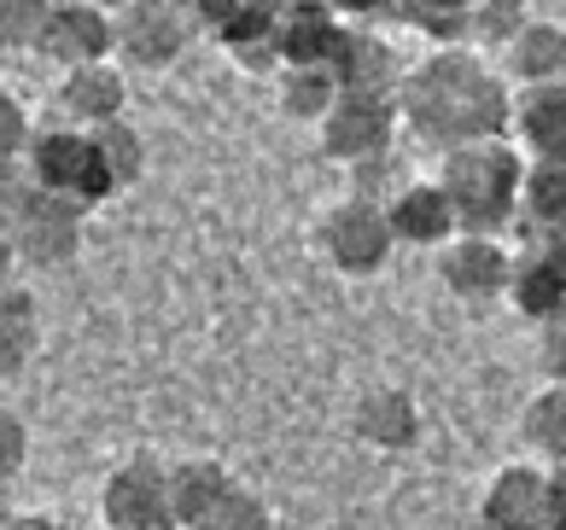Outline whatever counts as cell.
<instances>
[{
	"instance_id": "obj_1",
	"label": "cell",
	"mask_w": 566,
	"mask_h": 530,
	"mask_svg": "<svg viewBox=\"0 0 566 530\" xmlns=\"http://www.w3.org/2000/svg\"><path fill=\"white\" fill-rule=\"evenodd\" d=\"M403 123L438 152L473 140H509L514 129V94L473 47H438L403 76Z\"/></svg>"
},
{
	"instance_id": "obj_16",
	"label": "cell",
	"mask_w": 566,
	"mask_h": 530,
	"mask_svg": "<svg viewBox=\"0 0 566 530\" xmlns=\"http://www.w3.org/2000/svg\"><path fill=\"white\" fill-rule=\"evenodd\" d=\"M514 135L526 140L532 163H566V82H549V88H520V99H514Z\"/></svg>"
},
{
	"instance_id": "obj_21",
	"label": "cell",
	"mask_w": 566,
	"mask_h": 530,
	"mask_svg": "<svg viewBox=\"0 0 566 530\" xmlns=\"http://www.w3.org/2000/svg\"><path fill=\"white\" fill-rule=\"evenodd\" d=\"M566 227V163H532L520 193V233H560Z\"/></svg>"
},
{
	"instance_id": "obj_34",
	"label": "cell",
	"mask_w": 566,
	"mask_h": 530,
	"mask_svg": "<svg viewBox=\"0 0 566 530\" xmlns=\"http://www.w3.org/2000/svg\"><path fill=\"white\" fill-rule=\"evenodd\" d=\"M549 501H555V530H566V460L549 466Z\"/></svg>"
},
{
	"instance_id": "obj_18",
	"label": "cell",
	"mask_w": 566,
	"mask_h": 530,
	"mask_svg": "<svg viewBox=\"0 0 566 530\" xmlns=\"http://www.w3.org/2000/svg\"><path fill=\"white\" fill-rule=\"evenodd\" d=\"M234 490L240 484L228 478L222 460H176L170 466V501H176V524L181 530H199Z\"/></svg>"
},
{
	"instance_id": "obj_9",
	"label": "cell",
	"mask_w": 566,
	"mask_h": 530,
	"mask_svg": "<svg viewBox=\"0 0 566 530\" xmlns=\"http://www.w3.org/2000/svg\"><path fill=\"white\" fill-rule=\"evenodd\" d=\"M438 280H444L450 298L461 304H491L509 298L514 286V251L491 240V233H455V240L438 251Z\"/></svg>"
},
{
	"instance_id": "obj_30",
	"label": "cell",
	"mask_w": 566,
	"mask_h": 530,
	"mask_svg": "<svg viewBox=\"0 0 566 530\" xmlns=\"http://www.w3.org/2000/svg\"><path fill=\"white\" fill-rule=\"evenodd\" d=\"M30 146H35L30 112L18 105V94H7V99H0V152H7V158H30Z\"/></svg>"
},
{
	"instance_id": "obj_17",
	"label": "cell",
	"mask_w": 566,
	"mask_h": 530,
	"mask_svg": "<svg viewBox=\"0 0 566 530\" xmlns=\"http://www.w3.org/2000/svg\"><path fill=\"white\" fill-rule=\"evenodd\" d=\"M345 41V24L322 7H281V65L304 71V65H327Z\"/></svg>"
},
{
	"instance_id": "obj_7",
	"label": "cell",
	"mask_w": 566,
	"mask_h": 530,
	"mask_svg": "<svg viewBox=\"0 0 566 530\" xmlns=\"http://www.w3.org/2000/svg\"><path fill=\"white\" fill-rule=\"evenodd\" d=\"M391 245H397V233H391V216H386V204H374V199H339L327 210V222H322V251H327V263L350 274V280H368V274H380L391 263Z\"/></svg>"
},
{
	"instance_id": "obj_31",
	"label": "cell",
	"mask_w": 566,
	"mask_h": 530,
	"mask_svg": "<svg viewBox=\"0 0 566 530\" xmlns=\"http://www.w3.org/2000/svg\"><path fill=\"white\" fill-rule=\"evenodd\" d=\"M537 362H543V373H549V385H566V315L543 327V338H537Z\"/></svg>"
},
{
	"instance_id": "obj_25",
	"label": "cell",
	"mask_w": 566,
	"mask_h": 530,
	"mask_svg": "<svg viewBox=\"0 0 566 530\" xmlns=\"http://www.w3.org/2000/svg\"><path fill=\"white\" fill-rule=\"evenodd\" d=\"M532 12L526 0H473L468 7V47H502L509 53L520 35H526Z\"/></svg>"
},
{
	"instance_id": "obj_3",
	"label": "cell",
	"mask_w": 566,
	"mask_h": 530,
	"mask_svg": "<svg viewBox=\"0 0 566 530\" xmlns=\"http://www.w3.org/2000/svg\"><path fill=\"white\" fill-rule=\"evenodd\" d=\"M82 222H88V210L48 193V187H35L30 176L7 187V240L24 263L35 268H59L71 263L82 251Z\"/></svg>"
},
{
	"instance_id": "obj_5",
	"label": "cell",
	"mask_w": 566,
	"mask_h": 530,
	"mask_svg": "<svg viewBox=\"0 0 566 530\" xmlns=\"http://www.w3.org/2000/svg\"><path fill=\"white\" fill-rule=\"evenodd\" d=\"M99 519L106 530H181L170 501V466L153 455H129L99 484Z\"/></svg>"
},
{
	"instance_id": "obj_26",
	"label": "cell",
	"mask_w": 566,
	"mask_h": 530,
	"mask_svg": "<svg viewBox=\"0 0 566 530\" xmlns=\"http://www.w3.org/2000/svg\"><path fill=\"white\" fill-rule=\"evenodd\" d=\"M88 135H94V146H99V163H106V176H112L117 193H123V187H135L140 169H146V140H140L135 123L117 117V123H106V129H88Z\"/></svg>"
},
{
	"instance_id": "obj_4",
	"label": "cell",
	"mask_w": 566,
	"mask_h": 530,
	"mask_svg": "<svg viewBox=\"0 0 566 530\" xmlns=\"http://www.w3.org/2000/svg\"><path fill=\"white\" fill-rule=\"evenodd\" d=\"M30 181L35 187H48V193L59 199H71L82 210H94V204H106L117 187L106 176V163H99V146L88 129H71V123H59V129H41L35 146H30Z\"/></svg>"
},
{
	"instance_id": "obj_32",
	"label": "cell",
	"mask_w": 566,
	"mask_h": 530,
	"mask_svg": "<svg viewBox=\"0 0 566 530\" xmlns=\"http://www.w3.org/2000/svg\"><path fill=\"white\" fill-rule=\"evenodd\" d=\"M473 0H386V12H397L403 24H415L421 12H468Z\"/></svg>"
},
{
	"instance_id": "obj_15",
	"label": "cell",
	"mask_w": 566,
	"mask_h": 530,
	"mask_svg": "<svg viewBox=\"0 0 566 530\" xmlns=\"http://www.w3.org/2000/svg\"><path fill=\"white\" fill-rule=\"evenodd\" d=\"M123 105H129V82H123L117 65H82L59 82V117L71 129H106V123L123 117Z\"/></svg>"
},
{
	"instance_id": "obj_14",
	"label": "cell",
	"mask_w": 566,
	"mask_h": 530,
	"mask_svg": "<svg viewBox=\"0 0 566 530\" xmlns=\"http://www.w3.org/2000/svg\"><path fill=\"white\" fill-rule=\"evenodd\" d=\"M350 432L363 437L368 449H380V455H403V449H415V437H421V409H415L409 391L374 385V391L356 396Z\"/></svg>"
},
{
	"instance_id": "obj_29",
	"label": "cell",
	"mask_w": 566,
	"mask_h": 530,
	"mask_svg": "<svg viewBox=\"0 0 566 530\" xmlns=\"http://www.w3.org/2000/svg\"><path fill=\"white\" fill-rule=\"evenodd\" d=\"M199 530H275V519H269V507L251 496V490H234Z\"/></svg>"
},
{
	"instance_id": "obj_8",
	"label": "cell",
	"mask_w": 566,
	"mask_h": 530,
	"mask_svg": "<svg viewBox=\"0 0 566 530\" xmlns=\"http://www.w3.org/2000/svg\"><path fill=\"white\" fill-rule=\"evenodd\" d=\"M193 12L181 0H135L117 12V53L135 71H170L193 41Z\"/></svg>"
},
{
	"instance_id": "obj_23",
	"label": "cell",
	"mask_w": 566,
	"mask_h": 530,
	"mask_svg": "<svg viewBox=\"0 0 566 530\" xmlns=\"http://www.w3.org/2000/svg\"><path fill=\"white\" fill-rule=\"evenodd\" d=\"M35 338H41V309H35V292L30 286H7L0 298V368L18 373L35 356Z\"/></svg>"
},
{
	"instance_id": "obj_11",
	"label": "cell",
	"mask_w": 566,
	"mask_h": 530,
	"mask_svg": "<svg viewBox=\"0 0 566 530\" xmlns=\"http://www.w3.org/2000/svg\"><path fill=\"white\" fill-rule=\"evenodd\" d=\"M41 53L65 71H82V65H112L117 53V18L88 7V0H53V24H48V41Z\"/></svg>"
},
{
	"instance_id": "obj_20",
	"label": "cell",
	"mask_w": 566,
	"mask_h": 530,
	"mask_svg": "<svg viewBox=\"0 0 566 530\" xmlns=\"http://www.w3.org/2000/svg\"><path fill=\"white\" fill-rule=\"evenodd\" d=\"M333 76H339L345 88H368V94H397L403 88V82H397V53L368 30H345L339 53H333Z\"/></svg>"
},
{
	"instance_id": "obj_35",
	"label": "cell",
	"mask_w": 566,
	"mask_h": 530,
	"mask_svg": "<svg viewBox=\"0 0 566 530\" xmlns=\"http://www.w3.org/2000/svg\"><path fill=\"white\" fill-rule=\"evenodd\" d=\"M7 530H71V524H59V519H48V513H12Z\"/></svg>"
},
{
	"instance_id": "obj_28",
	"label": "cell",
	"mask_w": 566,
	"mask_h": 530,
	"mask_svg": "<svg viewBox=\"0 0 566 530\" xmlns=\"http://www.w3.org/2000/svg\"><path fill=\"white\" fill-rule=\"evenodd\" d=\"M350 176H356V199H374V204H380V193H386V204H391V199L409 187V181H403V163H397V152H380V158L356 163Z\"/></svg>"
},
{
	"instance_id": "obj_24",
	"label": "cell",
	"mask_w": 566,
	"mask_h": 530,
	"mask_svg": "<svg viewBox=\"0 0 566 530\" xmlns=\"http://www.w3.org/2000/svg\"><path fill=\"white\" fill-rule=\"evenodd\" d=\"M520 437H526V449L537 460H566V385H543L526 414H520Z\"/></svg>"
},
{
	"instance_id": "obj_36",
	"label": "cell",
	"mask_w": 566,
	"mask_h": 530,
	"mask_svg": "<svg viewBox=\"0 0 566 530\" xmlns=\"http://www.w3.org/2000/svg\"><path fill=\"white\" fill-rule=\"evenodd\" d=\"M88 7H99V12H112V18H117L123 7H135V0H88Z\"/></svg>"
},
{
	"instance_id": "obj_27",
	"label": "cell",
	"mask_w": 566,
	"mask_h": 530,
	"mask_svg": "<svg viewBox=\"0 0 566 530\" xmlns=\"http://www.w3.org/2000/svg\"><path fill=\"white\" fill-rule=\"evenodd\" d=\"M48 24H53V0H0V35H7V47L41 53Z\"/></svg>"
},
{
	"instance_id": "obj_13",
	"label": "cell",
	"mask_w": 566,
	"mask_h": 530,
	"mask_svg": "<svg viewBox=\"0 0 566 530\" xmlns=\"http://www.w3.org/2000/svg\"><path fill=\"white\" fill-rule=\"evenodd\" d=\"M386 216H391L397 245H421V251H444L461 233L455 199L444 193V181H409L403 193L386 204Z\"/></svg>"
},
{
	"instance_id": "obj_10",
	"label": "cell",
	"mask_w": 566,
	"mask_h": 530,
	"mask_svg": "<svg viewBox=\"0 0 566 530\" xmlns=\"http://www.w3.org/2000/svg\"><path fill=\"white\" fill-rule=\"evenodd\" d=\"M479 530H555L549 466H502L479 501Z\"/></svg>"
},
{
	"instance_id": "obj_19",
	"label": "cell",
	"mask_w": 566,
	"mask_h": 530,
	"mask_svg": "<svg viewBox=\"0 0 566 530\" xmlns=\"http://www.w3.org/2000/svg\"><path fill=\"white\" fill-rule=\"evenodd\" d=\"M502 65L520 88H549V82H566V30L549 24V18H532L526 35L502 53Z\"/></svg>"
},
{
	"instance_id": "obj_12",
	"label": "cell",
	"mask_w": 566,
	"mask_h": 530,
	"mask_svg": "<svg viewBox=\"0 0 566 530\" xmlns=\"http://www.w3.org/2000/svg\"><path fill=\"white\" fill-rule=\"evenodd\" d=\"M509 298L537 327H549V321L566 315V251L555 245V233H532V240H526V251L514 257Z\"/></svg>"
},
{
	"instance_id": "obj_33",
	"label": "cell",
	"mask_w": 566,
	"mask_h": 530,
	"mask_svg": "<svg viewBox=\"0 0 566 530\" xmlns=\"http://www.w3.org/2000/svg\"><path fill=\"white\" fill-rule=\"evenodd\" d=\"M0 437H7V473H18V466H24V449H30V437H24V426H18V414H0Z\"/></svg>"
},
{
	"instance_id": "obj_22",
	"label": "cell",
	"mask_w": 566,
	"mask_h": 530,
	"mask_svg": "<svg viewBox=\"0 0 566 530\" xmlns=\"http://www.w3.org/2000/svg\"><path fill=\"white\" fill-rule=\"evenodd\" d=\"M345 94V82L333 76L327 65H304V71H281V112L292 123H322L333 117V105H339Z\"/></svg>"
},
{
	"instance_id": "obj_6",
	"label": "cell",
	"mask_w": 566,
	"mask_h": 530,
	"mask_svg": "<svg viewBox=\"0 0 566 530\" xmlns=\"http://www.w3.org/2000/svg\"><path fill=\"white\" fill-rule=\"evenodd\" d=\"M397 123H403V99L397 94H368V88H345L333 117L322 123V152L333 163H368L391 152L397 140Z\"/></svg>"
},
{
	"instance_id": "obj_2",
	"label": "cell",
	"mask_w": 566,
	"mask_h": 530,
	"mask_svg": "<svg viewBox=\"0 0 566 530\" xmlns=\"http://www.w3.org/2000/svg\"><path fill=\"white\" fill-rule=\"evenodd\" d=\"M526 158L520 146L509 140H473V146H455L438 163V181L444 193L455 199V216L461 233H509L520 227V193H526Z\"/></svg>"
}]
</instances>
